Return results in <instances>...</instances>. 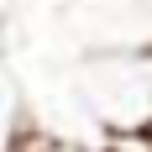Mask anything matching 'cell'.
Returning <instances> with one entry per match:
<instances>
[{
    "label": "cell",
    "instance_id": "obj_1",
    "mask_svg": "<svg viewBox=\"0 0 152 152\" xmlns=\"http://www.w3.org/2000/svg\"><path fill=\"white\" fill-rule=\"evenodd\" d=\"M79 100L105 131L152 126V42L142 47H105L84 58Z\"/></svg>",
    "mask_w": 152,
    "mask_h": 152
},
{
    "label": "cell",
    "instance_id": "obj_2",
    "mask_svg": "<svg viewBox=\"0 0 152 152\" xmlns=\"http://www.w3.org/2000/svg\"><path fill=\"white\" fill-rule=\"evenodd\" d=\"M11 152H105V147H79V142H58V137H11Z\"/></svg>",
    "mask_w": 152,
    "mask_h": 152
}]
</instances>
